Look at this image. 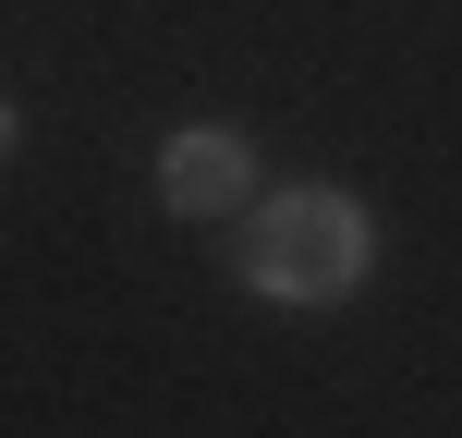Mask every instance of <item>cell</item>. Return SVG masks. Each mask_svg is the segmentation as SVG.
Instances as JSON below:
<instances>
[{
  "label": "cell",
  "mask_w": 462,
  "mask_h": 438,
  "mask_svg": "<svg viewBox=\"0 0 462 438\" xmlns=\"http://www.w3.org/2000/svg\"><path fill=\"white\" fill-rule=\"evenodd\" d=\"M159 208L171 219H244L255 208V159H244L231 122H195V135L159 146Z\"/></svg>",
  "instance_id": "obj_2"
},
{
  "label": "cell",
  "mask_w": 462,
  "mask_h": 438,
  "mask_svg": "<svg viewBox=\"0 0 462 438\" xmlns=\"http://www.w3.org/2000/svg\"><path fill=\"white\" fill-rule=\"evenodd\" d=\"M365 256H377V231H365V208H353L341 183H292V195H255L244 208V280L268 304L365 293Z\"/></svg>",
  "instance_id": "obj_1"
},
{
  "label": "cell",
  "mask_w": 462,
  "mask_h": 438,
  "mask_svg": "<svg viewBox=\"0 0 462 438\" xmlns=\"http://www.w3.org/2000/svg\"><path fill=\"white\" fill-rule=\"evenodd\" d=\"M0 159H13V110H0Z\"/></svg>",
  "instance_id": "obj_3"
}]
</instances>
